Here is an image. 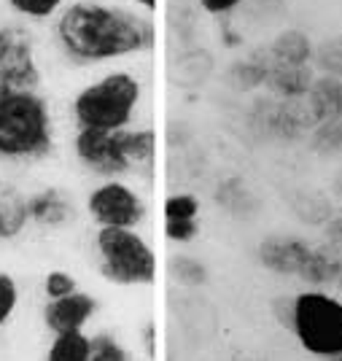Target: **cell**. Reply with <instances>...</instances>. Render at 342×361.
Returning <instances> with one entry per match:
<instances>
[{
  "mask_svg": "<svg viewBox=\"0 0 342 361\" xmlns=\"http://www.w3.org/2000/svg\"><path fill=\"white\" fill-rule=\"evenodd\" d=\"M28 208H30V224L44 232L62 229L73 224L75 219L73 197L60 186H41L35 192H28Z\"/></svg>",
  "mask_w": 342,
  "mask_h": 361,
  "instance_id": "cell-12",
  "label": "cell"
},
{
  "mask_svg": "<svg viewBox=\"0 0 342 361\" xmlns=\"http://www.w3.org/2000/svg\"><path fill=\"white\" fill-rule=\"evenodd\" d=\"M269 62L272 60H269L267 49H264V51H259V54H251V57H245V60L235 62L232 71H229V78H232L235 87L243 92L264 87L267 73H269Z\"/></svg>",
  "mask_w": 342,
  "mask_h": 361,
  "instance_id": "cell-20",
  "label": "cell"
},
{
  "mask_svg": "<svg viewBox=\"0 0 342 361\" xmlns=\"http://www.w3.org/2000/svg\"><path fill=\"white\" fill-rule=\"evenodd\" d=\"M146 84L135 71H108L71 100L75 130H130L143 106Z\"/></svg>",
  "mask_w": 342,
  "mask_h": 361,
  "instance_id": "cell-3",
  "label": "cell"
},
{
  "mask_svg": "<svg viewBox=\"0 0 342 361\" xmlns=\"http://www.w3.org/2000/svg\"><path fill=\"white\" fill-rule=\"evenodd\" d=\"M202 202L194 192H170L162 202V232L173 245H189L200 235Z\"/></svg>",
  "mask_w": 342,
  "mask_h": 361,
  "instance_id": "cell-11",
  "label": "cell"
},
{
  "mask_svg": "<svg viewBox=\"0 0 342 361\" xmlns=\"http://www.w3.org/2000/svg\"><path fill=\"white\" fill-rule=\"evenodd\" d=\"M71 149L75 162L100 180L133 173L124 151V130H75Z\"/></svg>",
  "mask_w": 342,
  "mask_h": 361,
  "instance_id": "cell-8",
  "label": "cell"
},
{
  "mask_svg": "<svg viewBox=\"0 0 342 361\" xmlns=\"http://www.w3.org/2000/svg\"><path fill=\"white\" fill-rule=\"evenodd\" d=\"M288 331L310 356L326 361L342 356V300L321 288L294 294V316Z\"/></svg>",
  "mask_w": 342,
  "mask_h": 361,
  "instance_id": "cell-5",
  "label": "cell"
},
{
  "mask_svg": "<svg viewBox=\"0 0 342 361\" xmlns=\"http://www.w3.org/2000/svg\"><path fill=\"white\" fill-rule=\"evenodd\" d=\"M94 254L100 275L114 286L149 288L159 278L157 251L138 229H97Z\"/></svg>",
  "mask_w": 342,
  "mask_h": 361,
  "instance_id": "cell-4",
  "label": "cell"
},
{
  "mask_svg": "<svg viewBox=\"0 0 342 361\" xmlns=\"http://www.w3.org/2000/svg\"><path fill=\"white\" fill-rule=\"evenodd\" d=\"M310 243L299 235H267L256 245V259L272 275L299 278V272L310 256Z\"/></svg>",
  "mask_w": 342,
  "mask_h": 361,
  "instance_id": "cell-9",
  "label": "cell"
},
{
  "mask_svg": "<svg viewBox=\"0 0 342 361\" xmlns=\"http://www.w3.org/2000/svg\"><path fill=\"white\" fill-rule=\"evenodd\" d=\"M57 151V119L44 92L0 97V165H38Z\"/></svg>",
  "mask_w": 342,
  "mask_h": 361,
  "instance_id": "cell-2",
  "label": "cell"
},
{
  "mask_svg": "<svg viewBox=\"0 0 342 361\" xmlns=\"http://www.w3.org/2000/svg\"><path fill=\"white\" fill-rule=\"evenodd\" d=\"M312 151L324 157H337L342 154V121H321L310 130Z\"/></svg>",
  "mask_w": 342,
  "mask_h": 361,
  "instance_id": "cell-24",
  "label": "cell"
},
{
  "mask_svg": "<svg viewBox=\"0 0 342 361\" xmlns=\"http://www.w3.org/2000/svg\"><path fill=\"white\" fill-rule=\"evenodd\" d=\"M143 340H146V353H157V326H154V321L146 324V329H143Z\"/></svg>",
  "mask_w": 342,
  "mask_h": 361,
  "instance_id": "cell-32",
  "label": "cell"
},
{
  "mask_svg": "<svg viewBox=\"0 0 342 361\" xmlns=\"http://www.w3.org/2000/svg\"><path fill=\"white\" fill-rule=\"evenodd\" d=\"M170 272H173V278L178 281L181 286H189V288L205 286L210 278L205 262L197 259V256H186V254H178L170 259Z\"/></svg>",
  "mask_w": 342,
  "mask_h": 361,
  "instance_id": "cell-22",
  "label": "cell"
},
{
  "mask_svg": "<svg viewBox=\"0 0 342 361\" xmlns=\"http://www.w3.org/2000/svg\"><path fill=\"white\" fill-rule=\"evenodd\" d=\"M51 41L62 60L75 68L133 60L159 44L154 19L124 3L73 0L51 25Z\"/></svg>",
  "mask_w": 342,
  "mask_h": 361,
  "instance_id": "cell-1",
  "label": "cell"
},
{
  "mask_svg": "<svg viewBox=\"0 0 342 361\" xmlns=\"http://www.w3.org/2000/svg\"><path fill=\"white\" fill-rule=\"evenodd\" d=\"M272 313H275V321L291 329V316H294V297H278L272 302Z\"/></svg>",
  "mask_w": 342,
  "mask_h": 361,
  "instance_id": "cell-29",
  "label": "cell"
},
{
  "mask_svg": "<svg viewBox=\"0 0 342 361\" xmlns=\"http://www.w3.org/2000/svg\"><path fill=\"white\" fill-rule=\"evenodd\" d=\"M97 310H100V302L94 294L75 291L71 297L44 302L41 321H44L46 331L51 337L54 334H71V331H84V326L97 316Z\"/></svg>",
  "mask_w": 342,
  "mask_h": 361,
  "instance_id": "cell-10",
  "label": "cell"
},
{
  "mask_svg": "<svg viewBox=\"0 0 342 361\" xmlns=\"http://www.w3.org/2000/svg\"><path fill=\"white\" fill-rule=\"evenodd\" d=\"M44 68L30 25L19 19L0 22V97L11 92H38Z\"/></svg>",
  "mask_w": 342,
  "mask_h": 361,
  "instance_id": "cell-6",
  "label": "cell"
},
{
  "mask_svg": "<svg viewBox=\"0 0 342 361\" xmlns=\"http://www.w3.org/2000/svg\"><path fill=\"white\" fill-rule=\"evenodd\" d=\"M312 62L324 75H331V78L342 81V35H331V38L315 46Z\"/></svg>",
  "mask_w": 342,
  "mask_h": 361,
  "instance_id": "cell-23",
  "label": "cell"
},
{
  "mask_svg": "<svg viewBox=\"0 0 342 361\" xmlns=\"http://www.w3.org/2000/svg\"><path fill=\"white\" fill-rule=\"evenodd\" d=\"M315 73L310 65H281L269 62V73L264 87L275 100H305L310 92Z\"/></svg>",
  "mask_w": 342,
  "mask_h": 361,
  "instance_id": "cell-14",
  "label": "cell"
},
{
  "mask_svg": "<svg viewBox=\"0 0 342 361\" xmlns=\"http://www.w3.org/2000/svg\"><path fill=\"white\" fill-rule=\"evenodd\" d=\"M19 302H22V288L11 272L0 270V329L11 324V318L19 310Z\"/></svg>",
  "mask_w": 342,
  "mask_h": 361,
  "instance_id": "cell-26",
  "label": "cell"
},
{
  "mask_svg": "<svg viewBox=\"0 0 342 361\" xmlns=\"http://www.w3.org/2000/svg\"><path fill=\"white\" fill-rule=\"evenodd\" d=\"M124 151L133 173H140L149 178L157 157H159V133L154 127H130L124 130Z\"/></svg>",
  "mask_w": 342,
  "mask_h": 361,
  "instance_id": "cell-17",
  "label": "cell"
},
{
  "mask_svg": "<svg viewBox=\"0 0 342 361\" xmlns=\"http://www.w3.org/2000/svg\"><path fill=\"white\" fill-rule=\"evenodd\" d=\"M124 6H133L138 11H143V14H154L157 8H159V0H121Z\"/></svg>",
  "mask_w": 342,
  "mask_h": 361,
  "instance_id": "cell-31",
  "label": "cell"
},
{
  "mask_svg": "<svg viewBox=\"0 0 342 361\" xmlns=\"http://www.w3.org/2000/svg\"><path fill=\"white\" fill-rule=\"evenodd\" d=\"M90 359H92V337L87 331L54 334L44 356V361H90Z\"/></svg>",
  "mask_w": 342,
  "mask_h": 361,
  "instance_id": "cell-19",
  "label": "cell"
},
{
  "mask_svg": "<svg viewBox=\"0 0 342 361\" xmlns=\"http://www.w3.org/2000/svg\"><path fill=\"white\" fill-rule=\"evenodd\" d=\"M90 361H135V356L119 337H114L111 331H100V334L92 337Z\"/></svg>",
  "mask_w": 342,
  "mask_h": 361,
  "instance_id": "cell-25",
  "label": "cell"
},
{
  "mask_svg": "<svg viewBox=\"0 0 342 361\" xmlns=\"http://www.w3.org/2000/svg\"><path fill=\"white\" fill-rule=\"evenodd\" d=\"M267 54L269 60L281 62V65H310L315 46L307 38V32L291 27V30H283L272 38V44L267 46Z\"/></svg>",
  "mask_w": 342,
  "mask_h": 361,
  "instance_id": "cell-18",
  "label": "cell"
},
{
  "mask_svg": "<svg viewBox=\"0 0 342 361\" xmlns=\"http://www.w3.org/2000/svg\"><path fill=\"white\" fill-rule=\"evenodd\" d=\"M337 286H340V294H342V275H340V281H337Z\"/></svg>",
  "mask_w": 342,
  "mask_h": 361,
  "instance_id": "cell-33",
  "label": "cell"
},
{
  "mask_svg": "<svg viewBox=\"0 0 342 361\" xmlns=\"http://www.w3.org/2000/svg\"><path fill=\"white\" fill-rule=\"evenodd\" d=\"M84 208L97 229H138L149 216L146 197L121 178L94 183L84 200Z\"/></svg>",
  "mask_w": 342,
  "mask_h": 361,
  "instance_id": "cell-7",
  "label": "cell"
},
{
  "mask_svg": "<svg viewBox=\"0 0 342 361\" xmlns=\"http://www.w3.org/2000/svg\"><path fill=\"white\" fill-rule=\"evenodd\" d=\"M73 0H6V8L19 22H54Z\"/></svg>",
  "mask_w": 342,
  "mask_h": 361,
  "instance_id": "cell-21",
  "label": "cell"
},
{
  "mask_svg": "<svg viewBox=\"0 0 342 361\" xmlns=\"http://www.w3.org/2000/svg\"><path fill=\"white\" fill-rule=\"evenodd\" d=\"M329 361H342V356H334V359H329Z\"/></svg>",
  "mask_w": 342,
  "mask_h": 361,
  "instance_id": "cell-34",
  "label": "cell"
},
{
  "mask_svg": "<svg viewBox=\"0 0 342 361\" xmlns=\"http://www.w3.org/2000/svg\"><path fill=\"white\" fill-rule=\"evenodd\" d=\"M245 0H197V6L210 16H229L235 14Z\"/></svg>",
  "mask_w": 342,
  "mask_h": 361,
  "instance_id": "cell-28",
  "label": "cell"
},
{
  "mask_svg": "<svg viewBox=\"0 0 342 361\" xmlns=\"http://www.w3.org/2000/svg\"><path fill=\"white\" fill-rule=\"evenodd\" d=\"M305 103H307V111L315 124L342 121V81L331 78V75H315Z\"/></svg>",
  "mask_w": 342,
  "mask_h": 361,
  "instance_id": "cell-16",
  "label": "cell"
},
{
  "mask_svg": "<svg viewBox=\"0 0 342 361\" xmlns=\"http://www.w3.org/2000/svg\"><path fill=\"white\" fill-rule=\"evenodd\" d=\"M28 192L8 178H0V243L19 240L30 229Z\"/></svg>",
  "mask_w": 342,
  "mask_h": 361,
  "instance_id": "cell-13",
  "label": "cell"
},
{
  "mask_svg": "<svg viewBox=\"0 0 342 361\" xmlns=\"http://www.w3.org/2000/svg\"><path fill=\"white\" fill-rule=\"evenodd\" d=\"M324 238L329 245H334L342 254V213L340 216H331L326 224H324Z\"/></svg>",
  "mask_w": 342,
  "mask_h": 361,
  "instance_id": "cell-30",
  "label": "cell"
},
{
  "mask_svg": "<svg viewBox=\"0 0 342 361\" xmlns=\"http://www.w3.org/2000/svg\"><path fill=\"white\" fill-rule=\"evenodd\" d=\"M340 275H342V254L334 245H329L326 240L321 243V245H312L310 256H307L305 267L299 272V278L307 286L321 288V291L326 286H331V283H337Z\"/></svg>",
  "mask_w": 342,
  "mask_h": 361,
  "instance_id": "cell-15",
  "label": "cell"
},
{
  "mask_svg": "<svg viewBox=\"0 0 342 361\" xmlns=\"http://www.w3.org/2000/svg\"><path fill=\"white\" fill-rule=\"evenodd\" d=\"M41 291H44L46 302L62 300V297H71L78 291V281H75L73 272L68 270H49L41 281Z\"/></svg>",
  "mask_w": 342,
  "mask_h": 361,
  "instance_id": "cell-27",
  "label": "cell"
}]
</instances>
